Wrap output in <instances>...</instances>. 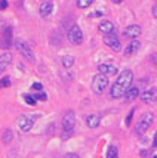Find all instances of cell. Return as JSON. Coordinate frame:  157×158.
<instances>
[{"instance_id":"6da1fadb","label":"cell","mask_w":157,"mask_h":158,"mask_svg":"<svg viewBox=\"0 0 157 158\" xmlns=\"http://www.w3.org/2000/svg\"><path fill=\"white\" fill-rule=\"evenodd\" d=\"M132 81H133V73L130 70L121 71V74L117 77V80L114 81V84L110 89V96L113 99H118V98L124 96L127 89L132 86Z\"/></svg>"},{"instance_id":"7a4b0ae2","label":"cell","mask_w":157,"mask_h":158,"mask_svg":"<svg viewBox=\"0 0 157 158\" xmlns=\"http://www.w3.org/2000/svg\"><path fill=\"white\" fill-rule=\"evenodd\" d=\"M153 120H154V115H153L151 112H145V114H142V117L139 118V121H138L136 126H135V132H136V134L142 136V134L150 129Z\"/></svg>"},{"instance_id":"3957f363","label":"cell","mask_w":157,"mask_h":158,"mask_svg":"<svg viewBox=\"0 0 157 158\" xmlns=\"http://www.w3.org/2000/svg\"><path fill=\"white\" fill-rule=\"evenodd\" d=\"M108 86V79L107 76L104 74H96L93 80H92V90L96 93V95H101Z\"/></svg>"},{"instance_id":"277c9868","label":"cell","mask_w":157,"mask_h":158,"mask_svg":"<svg viewBox=\"0 0 157 158\" xmlns=\"http://www.w3.org/2000/svg\"><path fill=\"white\" fill-rule=\"evenodd\" d=\"M15 47L18 49V52H19L27 61L34 62V53H33V50L30 49V46H28L25 41H22L21 39L15 40Z\"/></svg>"},{"instance_id":"5b68a950","label":"cell","mask_w":157,"mask_h":158,"mask_svg":"<svg viewBox=\"0 0 157 158\" xmlns=\"http://www.w3.org/2000/svg\"><path fill=\"white\" fill-rule=\"evenodd\" d=\"M76 124V115L73 111H67L62 117V130L64 132H73Z\"/></svg>"},{"instance_id":"8992f818","label":"cell","mask_w":157,"mask_h":158,"mask_svg":"<svg viewBox=\"0 0 157 158\" xmlns=\"http://www.w3.org/2000/svg\"><path fill=\"white\" fill-rule=\"evenodd\" d=\"M67 37H68V41H70V43H73V44H80V43L83 41V33H81V30L78 28L77 25H73V27L68 30Z\"/></svg>"},{"instance_id":"52a82bcc","label":"cell","mask_w":157,"mask_h":158,"mask_svg":"<svg viewBox=\"0 0 157 158\" xmlns=\"http://www.w3.org/2000/svg\"><path fill=\"white\" fill-rule=\"evenodd\" d=\"M104 43H105L110 49H113V50H116V52H118V50L121 49V43H120L118 37L114 34V33H113V34L104 36Z\"/></svg>"},{"instance_id":"ba28073f","label":"cell","mask_w":157,"mask_h":158,"mask_svg":"<svg viewBox=\"0 0 157 158\" xmlns=\"http://www.w3.org/2000/svg\"><path fill=\"white\" fill-rule=\"evenodd\" d=\"M18 127L21 132H30L33 127V118L27 117V115H21L18 118Z\"/></svg>"},{"instance_id":"9c48e42d","label":"cell","mask_w":157,"mask_h":158,"mask_svg":"<svg viewBox=\"0 0 157 158\" xmlns=\"http://www.w3.org/2000/svg\"><path fill=\"white\" fill-rule=\"evenodd\" d=\"M12 44V30L6 28L1 34V40H0V47L1 49H9Z\"/></svg>"},{"instance_id":"30bf717a","label":"cell","mask_w":157,"mask_h":158,"mask_svg":"<svg viewBox=\"0 0 157 158\" xmlns=\"http://www.w3.org/2000/svg\"><path fill=\"white\" fill-rule=\"evenodd\" d=\"M98 71L99 74H104V76H116L117 74V67L111 65V64H101L98 67Z\"/></svg>"},{"instance_id":"8fae6325","label":"cell","mask_w":157,"mask_h":158,"mask_svg":"<svg viewBox=\"0 0 157 158\" xmlns=\"http://www.w3.org/2000/svg\"><path fill=\"white\" fill-rule=\"evenodd\" d=\"M139 34H141V27H139V25H136V24L129 25V27L124 30V36H126V37H129V39H132V40H135Z\"/></svg>"},{"instance_id":"7c38bea8","label":"cell","mask_w":157,"mask_h":158,"mask_svg":"<svg viewBox=\"0 0 157 158\" xmlns=\"http://www.w3.org/2000/svg\"><path fill=\"white\" fill-rule=\"evenodd\" d=\"M99 31L102 34H113L114 33V24L111 21H101L99 22Z\"/></svg>"},{"instance_id":"4fadbf2b","label":"cell","mask_w":157,"mask_h":158,"mask_svg":"<svg viewBox=\"0 0 157 158\" xmlns=\"http://www.w3.org/2000/svg\"><path fill=\"white\" fill-rule=\"evenodd\" d=\"M139 47H141V43H139L138 40H132V41L127 44V47L124 49V55H126V56L135 55V53L139 50Z\"/></svg>"},{"instance_id":"5bb4252c","label":"cell","mask_w":157,"mask_h":158,"mask_svg":"<svg viewBox=\"0 0 157 158\" xmlns=\"http://www.w3.org/2000/svg\"><path fill=\"white\" fill-rule=\"evenodd\" d=\"M10 61H12V55L9 52H4L3 55H0V74L7 68V65L10 64Z\"/></svg>"},{"instance_id":"9a60e30c","label":"cell","mask_w":157,"mask_h":158,"mask_svg":"<svg viewBox=\"0 0 157 158\" xmlns=\"http://www.w3.org/2000/svg\"><path fill=\"white\" fill-rule=\"evenodd\" d=\"M139 96V89L136 87V86H130L129 89H127V92L124 93V98H126V101L127 102H132L135 98H138Z\"/></svg>"},{"instance_id":"2e32d148","label":"cell","mask_w":157,"mask_h":158,"mask_svg":"<svg viewBox=\"0 0 157 158\" xmlns=\"http://www.w3.org/2000/svg\"><path fill=\"white\" fill-rule=\"evenodd\" d=\"M156 98V89H150V90H145L142 95H141V101L144 104H151Z\"/></svg>"},{"instance_id":"e0dca14e","label":"cell","mask_w":157,"mask_h":158,"mask_svg":"<svg viewBox=\"0 0 157 158\" xmlns=\"http://www.w3.org/2000/svg\"><path fill=\"white\" fill-rule=\"evenodd\" d=\"M52 10H53L52 1H44V3L40 4V15H41L43 18H44V16H49V15L52 13Z\"/></svg>"},{"instance_id":"ac0fdd59","label":"cell","mask_w":157,"mask_h":158,"mask_svg":"<svg viewBox=\"0 0 157 158\" xmlns=\"http://www.w3.org/2000/svg\"><path fill=\"white\" fill-rule=\"evenodd\" d=\"M99 123H101V118H99V115H96V114H90V115L86 117V124H87V127H90V129L98 127Z\"/></svg>"},{"instance_id":"d6986e66","label":"cell","mask_w":157,"mask_h":158,"mask_svg":"<svg viewBox=\"0 0 157 158\" xmlns=\"http://www.w3.org/2000/svg\"><path fill=\"white\" fill-rule=\"evenodd\" d=\"M12 137H13V133H12V130L10 129H4L3 130V133H1V140H3V143H10L12 142Z\"/></svg>"},{"instance_id":"ffe728a7","label":"cell","mask_w":157,"mask_h":158,"mask_svg":"<svg viewBox=\"0 0 157 158\" xmlns=\"http://www.w3.org/2000/svg\"><path fill=\"white\" fill-rule=\"evenodd\" d=\"M73 64H74V58H73L71 55L62 56V67H64V68H71Z\"/></svg>"},{"instance_id":"44dd1931","label":"cell","mask_w":157,"mask_h":158,"mask_svg":"<svg viewBox=\"0 0 157 158\" xmlns=\"http://www.w3.org/2000/svg\"><path fill=\"white\" fill-rule=\"evenodd\" d=\"M107 158H118V151H117V146L111 145L107 151Z\"/></svg>"},{"instance_id":"7402d4cb","label":"cell","mask_w":157,"mask_h":158,"mask_svg":"<svg viewBox=\"0 0 157 158\" xmlns=\"http://www.w3.org/2000/svg\"><path fill=\"white\" fill-rule=\"evenodd\" d=\"M92 3H93V0H77L78 7H89Z\"/></svg>"},{"instance_id":"603a6c76","label":"cell","mask_w":157,"mask_h":158,"mask_svg":"<svg viewBox=\"0 0 157 158\" xmlns=\"http://www.w3.org/2000/svg\"><path fill=\"white\" fill-rule=\"evenodd\" d=\"M24 101H25L28 105H36V99H34V96H31V95H24Z\"/></svg>"},{"instance_id":"cb8c5ba5","label":"cell","mask_w":157,"mask_h":158,"mask_svg":"<svg viewBox=\"0 0 157 158\" xmlns=\"http://www.w3.org/2000/svg\"><path fill=\"white\" fill-rule=\"evenodd\" d=\"M34 99H36V101H46V99H47V95L43 93V92H39V93L34 95Z\"/></svg>"},{"instance_id":"d4e9b609","label":"cell","mask_w":157,"mask_h":158,"mask_svg":"<svg viewBox=\"0 0 157 158\" xmlns=\"http://www.w3.org/2000/svg\"><path fill=\"white\" fill-rule=\"evenodd\" d=\"M0 86H3V87H9V86H10V80H9V77H4L3 80H0Z\"/></svg>"},{"instance_id":"484cf974","label":"cell","mask_w":157,"mask_h":158,"mask_svg":"<svg viewBox=\"0 0 157 158\" xmlns=\"http://www.w3.org/2000/svg\"><path fill=\"white\" fill-rule=\"evenodd\" d=\"M132 117H133V109L127 114V117H126V126H130V123H132Z\"/></svg>"},{"instance_id":"4316f807","label":"cell","mask_w":157,"mask_h":158,"mask_svg":"<svg viewBox=\"0 0 157 158\" xmlns=\"http://www.w3.org/2000/svg\"><path fill=\"white\" fill-rule=\"evenodd\" d=\"M34 90H37V92H41V89H43V86H41V83H34L33 86H31Z\"/></svg>"},{"instance_id":"83f0119b","label":"cell","mask_w":157,"mask_h":158,"mask_svg":"<svg viewBox=\"0 0 157 158\" xmlns=\"http://www.w3.org/2000/svg\"><path fill=\"white\" fill-rule=\"evenodd\" d=\"M7 7V1L6 0H0V10H4Z\"/></svg>"},{"instance_id":"f1b7e54d","label":"cell","mask_w":157,"mask_h":158,"mask_svg":"<svg viewBox=\"0 0 157 158\" xmlns=\"http://www.w3.org/2000/svg\"><path fill=\"white\" fill-rule=\"evenodd\" d=\"M73 134V132H62V139H68Z\"/></svg>"},{"instance_id":"f546056e","label":"cell","mask_w":157,"mask_h":158,"mask_svg":"<svg viewBox=\"0 0 157 158\" xmlns=\"http://www.w3.org/2000/svg\"><path fill=\"white\" fill-rule=\"evenodd\" d=\"M153 16H154V18H157V4L153 7Z\"/></svg>"},{"instance_id":"4dcf8cb0","label":"cell","mask_w":157,"mask_h":158,"mask_svg":"<svg viewBox=\"0 0 157 158\" xmlns=\"http://www.w3.org/2000/svg\"><path fill=\"white\" fill-rule=\"evenodd\" d=\"M101 15H102V12H95V13L90 15V18H92V16H101Z\"/></svg>"},{"instance_id":"1f68e13d","label":"cell","mask_w":157,"mask_h":158,"mask_svg":"<svg viewBox=\"0 0 157 158\" xmlns=\"http://www.w3.org/2000/svg\"><path fill=\"white\" fill-rule=\"evenodd\" d=\"M65 158H78V155H76V154H68Z\"/></svg>"},{"instance_id":"d6a6232c","label":"cell","mask_w":157,"mask_h":158,"mask_svg":"<svg viewBox=\"0 0 157 158\" xmlns=\"http://www.w3.org/2000/svg\"><path fill=\"white\" fill-rule=\"evenodd\" d=\"M153 145H154V146H157V132H156V134H154V140H153Z\"/></svg>"},{"instance_id":"836d02e7","label":"cell","mask_w":157,"mask_h":158,"mask_svg":"<svg viewBox=\"0 0 157 158\" xmlns=\"http://www.w3.org/2000/svg\"><path fill=\"white\" fill-rule=\"evenodd\" d=\"M111 1H114V3H121L123 0H111Z\"/></svg>"},{"instance_id":"e575fe53","label":"cell","mask_w":157,"mask_h":158,"mask_svg":"<svg viewBox=\"0 0 157 158\" xmlns=\"http://www.w3.org/2000/svg\"><path fill=\"white\" fill-rule=\"evenodd\" d=\"M154 158H157V155H154Z\"/></svg>"},{"instance_id":"d590c367","label":"cell","mask_w":157,"mask_h":158,"mask_svg":"<svg viewBox=\"0 0 157 158\" xmlns=\"http://www.w3.org/2000/svg\"><path fill=\"white\" fill-rule=\"evenodd\" d=\"M0 87H1V86H0Z\"/></svg>"}]
</instances>
